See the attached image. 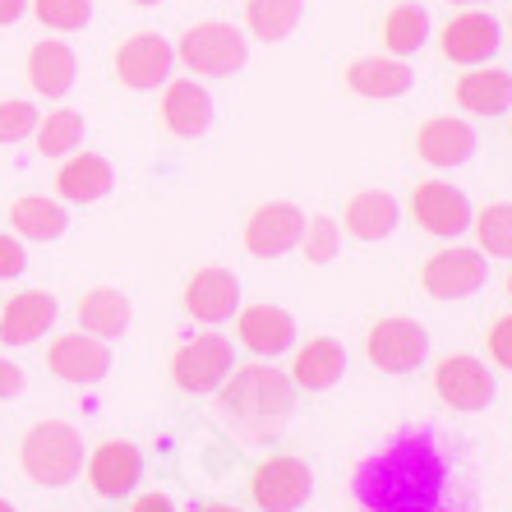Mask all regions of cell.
I'll return each mask as SVG.
<instances>
[{"label": "cell", "mask_w": 512, "mask_h": 512, "mask_svg": "<svg viewBox=\"0 0 512 512\" xmlns=\"http://www.w3.org/2000/svg\"><path fill=\"white\" fill-rule=\"evenodd\" d=\"M351 503L360 512H448L476 508V494L457 462V439L434 425H406L360 457Z\"/></svg>", "instance_id": "obj_1"}, {"label": "cell", "mask_w": 512, "mask_h": 512, "mask_svg": "<svg viewBox=\"0 0 512 512\" xmlns=\"http://www.w3.org/2000/svg\"><path fill=\"white\" fill-rule=\"evenodd\" d=\"M213 397H217V416L245 439L277 434L286 420L296 416V383H291L286 370H273V360L236 365Z\"/></svg>", "instance_id": "obj_2"}, {"label": "cell", "mask_w": 512, "mask_h": 512, "mask_svg": "<svg viewBox=\"0 0 512 512\" xmlns=\"http://www.w3.org/2000/svg\"><path fill=\"white\" fill-rule=\"evenodd\" d=\"M19 466L33 485H70L84 471V434L70 420H37L19 443Z\"/></svg>", "instance_id": "obj_3"}, {"label": "cell", "mask_w": 512, "mask_h": 512, "mask_svg": "<svg viewBox=\"0 0 512 512\" xmlns=\"http://www.w3.org/2000/svg\"><path fill=\"white\" fill-rule=\"evenodd\" d=\"M176 60L199 79H231L250 65V37L240 33L236 24L208 19V24L185 28L176 47Z\"/></svg>", "instance_id": "obj_4"}, {"label": "cell", "mask_w": 512, "mask_h": 512, "mask_svg": "<svg viewBox=\"0 0 512 512\" xmlns=\"http://www.w3.org/2000/svg\"><path fill=\"white\" fill-rule=\"evenodd\" d=\"M231 370H236V346L227 333H194L171 356V379L190 397H213Z\"/></svg>", "instance_id": "obj_5"}, {"label": "cell", "mask_w": 512, "mask_h": 512, "mask_svg": "<svg viewBox=\"0 0 512 512\" xmlns=\"http://www.w3.org/2000/svg\"><path fill=\"white\" fill-rule=\"evenodd\" d=\"M365 356L379 374H416L429 360V333L420 319L406 314H388V319L370 323L365 333Z\"/></svg>", "instance_id": "obj_6"}, {"label": "cell", "mask_w": 512, "mask_h": 512, "mask_svg": "<svg viewBox=\"0 0 512 512\" xmlns=\"http://www.w3.org/2000/svg\"><path fill=\"white\" fill-rule=\"evenodd\" d=\"M314 494V466L296 453H277L268 462L254 466L250 476V499L259 512H296L305 508Z\"/></svg>", "instance_id": "obj_7"}, {"label": "cell", "mask_w": 512, "mask_h": 512, "mask_svg": "<svg viewBox=\"0 0 512 512\" xmlns=\"http://www.w3.org/2000/svg\"><path fill=\"white\" fill-rule=\"evenodd\" d=\"M489 282V259L471 245H443L425 259L420 286L429 300H466Z\"/></svg>", "instance_id": "obj_8"}, {"label": "cell", "mask_w": 512, "mask_h": 512, "mask_svg": "<svg viewBox=\"0 0 512 512\" xmlns=\"http://www.w3.org/2000/svg\"><path fill=\"white\" fill-rule=\"evenodd\" d=\"M434 393H439L443 406H453V411H466V416H476L485 411L494 397H499V383H494V370H489L480 356H443L434 365Z\"/></svg>", "instance_id": "obj_9"}, {"label": "cell", "mask_w": 512, "mask_h": 512, "mask_svg": "<svg viewBox=\"0 0 512 512\" xmlns=\"http://www.w3.org/2000/svg\"><path fill=\"white\" fill-rule=\"evenodd\" d=\"M176 74V47H171L162 33H134L120 42L116 51V79L134 93H157V88L171 84Z\"/></svg>", "instance_id": "obj_10"}, {"label": "cell", "mask_w": 512, "mask_h": 512, "mask_svg": "<svg viewBox=\"0 0 512 512\" xmlns=\"http://www.w3.org/2000/svg\"><path fill=\"white\" fill-rule=\"evenodd\" d=\"M411 217H416L420 231H429V236L457 240L471 231L476 208H471L466 190H457L448 180H420L416 190H411Z\"/></svg>", "instance_id": "obj_11"}, {"label": "cell", "mask_w": 512, "mask_h": 512, "mask_svg": "<svg viewBox=\"0 0 512 512\" xmlns=\"http://www.w3.org/2000/svg\"><path fill=\"white\" fill-rule=\"evenodd\" d=\"M84 466H88L93 494L107 503L130 499L143 480V453H139V443H130V439H102L93 453L84 457Z\"/></svg>", "instance_id": "obj_12"}, {"label": "cell", "mask_w": 512, "mask_h": 512, "mask_svg": "<svg viewBox=\"0 0 512 512\" xmlns=\"http://www.w3.org/2000/svg\"><path fill=\"white\" fill-rule=\"evenodd\" d=\"M305 222L310 217L300 213L296 203H259L245 222V250L254 259H282V254L300 250V236H305Z\"/></svg>", "instance_id": "obj_13"}, {"label": "cell", "mask_w": 512, "mask_h": 512, "mask_svg": "<svg viewBox=\"0 0 512 512\" xmlns=\"http://www.w3.org/2000/svg\"><path fill=\"white\" fill-rule=\"evenodd\" d=\"M439 47L453 65H489L503 47V24L489 10H462L443 24Z\"/></svg>", "instance_id": "obj_14"}, {"label": "cell", "mask_w": 512, "mask_h": 512, "mask_svg": "<svg viewBox=\"0 0 512 512\" xmlns=\"http://www.w3.org/2000/svg\"><path fill=\"white\" fill-rule=\"evenodd\" d=\"M296 314L282 310V305H245V310H236V337L240 346L250 351V356L259 360H277L286 356L291 346H296Z\"/></svg>", "instance_id": "obj_15"}, {"label": "cell", "mask_w": 512, "mask_h": 512, "mask_svg": "<svg viewBox=\"0 0 512 512\" xmlns=\"http://www.w3.org/2000/svg\"><path fill=\"white\" fill-rule=\"evenodd\" d=\"M47 365L56 379L93 388V383H102L111 374V346L102 342V337H88V333H65L51 342Z\"/></svg>", "instance_id": "obj_16"}, {"label": "cell", "mask_w": 512, "mask_h": 512, "mask_svg": "<svg viewBox=\"0 0 512 512\" xmlns=\"http://www.w3.org/2000/svg\"><path fill=\"white\" fill-rule=\"evenodd\" d=\"M185 310H190V319L208 323V328H217V323H231L240 310V277L231 273V268H199V273L185 282Z\"/></svg>", "instance_id": "obj_17"}, {"label": "cell", "mask_w": 512, "mask_h": 512, "mask_svg": "<svg viewBox=\"0 0 512 512\" xmlns=\"http://www.w3.org/2000/svg\"><path fill=\"white\" fill-rule=\"evenodd\" d=\"M476 148H480L476 130L457 116H434L416 130V157L429 162V167H439V171L466 167V162L476 157Z\"/></svg>", "instance_id": "obj_18"}, {"label": "cell", "mask_w": 512, "mask_h": 512, "mask_svg": "<svg viewBox=\"0 0 512 512\" xmlns=\"http://www.w3.org/2000/svg\"><path fill=\"white\" fill-rule=\"evenodd\" d=\"M60 300L51 291H19L10 296V305L0 310V342L5 346H33L56 328Z\"/></svg>", "instance_id": "obj_19"}, {"label": "cell", "mask_w": 512, "mask_h": 512, "mask_svg": "<svg viewBox=\"0 0 512 512\" xmlns=\"http://www.w3.org/2000/svg\"><path fill=\"white\" fill-rule=\"evenodd\" d=\"M213 93L194 79H171L167 93H162V125H167L176 139H203L213 130Z\"/></svg>", "instance_id": "obj_20"}, {"label": "cell", "mask_w": 512, "mask_h": 512, "mask_svg": "<svg viewBox=\"0 0 512 512\" xmlns=\"http://www.w3.org/2000/svg\"><path fill=\"white\" fill-rule=\"evenodd\" d=\"M346 88L365 102H393V97H406L416 88V70L397 56H360L346 70Z\"/></svg>", "instance_id": "obj_21"}, {"label": "cell", "mask_w": 512, "mask_h": 512, "mask_svg": "<svg viewBox=\"0 0 512 512\" xmlns=\"http://www.w3.org/2000/svg\"><path fill=\"white\" fill-rule=\"evenodd\" d=\"M291 383L296 393H328L346 374V346L337 337H310L305 346H291Z\"/></svg>", "instance_id": "obj_22"}, {"label": "cell", "mask_w": 512, "mask_h": 512, "mask_svg": "<svg viewBox=\"0 0 512 512\" xmlns=\"http://www.w3.org/2000/svg\"><path fill=\"white\" fill-rule=\"evenodd\" d=\"M457 107L471 116H508L512 111V70L499 65H471V74H462L453 88Z\"/></svg>", "instance_id": "obj_23"}, {"label": "cell", "mask_w": 512, "mask_h": 512, "mask_svg": "<svg viewBox=\"0 0 512 512\" xmlns=\"http://www.w3.org/2000/svg\"><path fill=\"white\" fill-rule=\"evenodd\" d=\"M397 222H402V203H397L388 190L351 194V203H346V213H342V231L346 236H356V240H365V245L388 240L397 231Z\"/></svg>", "instance_id": "obj_24"}, {"label": "cell", "mask_w": 512, "mask_h": 512, "mask_svg": "<svg viewBox=\"0 0 512 512\" xmlns=\"http://www.w3.org/2000/svg\"><path fill=\"white\" fill-rule=\"evenodd\" d=\"M111 190H116V171L97 153H70L56 171V194L65 203H102Z\"/></svg>", "instance_id": "obj_25"}, {"label": "cell", "mask_w": 512, "mask_h": 512, "mask_svg": "<svg viewBox=\"0 0 512 512\" xmlns=\"http://www.w3.org/2000/svg\"><path fill=\"white\" fill-rule=\"evenodd\" d=\"M74 74H79V60H74V51L65 47L60 37L33 42V51H28V84H33L37 97L60 102V97L74 88Z\"/></svg>", "instance_id": "obj_26"}, {"label": "cell", "mask_w": 512, "mask_h": 512, "mask_svg": "<svg viewBox=\"0 0 512 512\" xmlns=\"http://www.w3.org/2000/svg\"><path fill=\"white\" fill-rule=\"evenodd\" d=\"M130 314H134L130 296H125L120 286H93V291L79 300V333L111 342V337H120L130 328Z\"/></svg>", "instance_id": "obj_27"}, {"label": "cell", "mask_w": 512, "mask_h": 512, "mask_svg": "<svg viewBox=\"0 0 512 512\" xmlns=\"http://www.w3.org/2000/svg\"><path fill=\"white\" fill-rule=\"evenodd\" d=\"M10 227L19 240H60L70 231V213H65V203L60 199H47V194H24V199H14L10 208Z\"/></svg>", "instance_id": "obj_28"}, {"label": "cell", "mask_w": 512, "mask_h": 512, "mask_svg": "<svg viewBox=\"0 0 512 512\" xmlns=\"http://www.w3.org/2000/svg\"><path fill=\"white\" fill-rule=\"evenodd\" d=\"M429 37H434V19H429V10H425V5H416V0L393 5V10H388V19H383V47L393 51L397 60L416 56Z\"/></svg>", "instance_id": "obj_29"}, {"label": "cell", "mask_w": 512, "mask_h": 512, "mask_svg": "<svg viewBox=\"0 0 512 512\" xmlns=\"http://www.w3.org/2000/svg\"><path fill=\"white\" fill-rule=\"evenodd\" d=\"M33 139H37V153H42V157H70V153H79V148H84L88 120H84V111L56 107V111H47V120H37Z\"/></svg>", "instance_id": "obj_30"}, {"label": "cell", "mask_w": 512, "mask_h": 512, "mask_svg": "<svg viewBox=\"0 0 512 512\" xmlns=\"http://www.w3.org/2000/svg\"><path fill=\"white\" fill-rule=\"evenodd\" d=\"M305 19V0H245V24L263 42H286Z\"/></svg>", "instance_id": "obj_31"}, {"label": "cell", "mask_w": 512, "mask_h": 512, "mask_svg": "<svg viewBox=\"0 0 512 512\" xmlns=\"http://www.w3.org/2000/svg\"><path fill=\"white\" fill-rule=\"evenodd\" d=\"M471 231L480 240V254L489 259H512V203H489L471 217Z\"/></svg>", "instance_id": "obj_32"}, {"label": "cell", "mask_w": 512, "mask_h": 512, "mask_svg": "<svg viewBox=\"0 0 512 512\" xmlns=\"http://www.w3.org/2000/svg\"><path fill=\"white\" fill-rule=\"evenodd\" d=\"M300 254H305V263H333L342 254V222L328 213L310 217L305 236H300Z\"/></svg>", "instance_id": "obj_33"}, {"label": "cell", "mask_w": 512, "mask_h": 512, "mask_svg": "<svg viewBox=\"0 0 512 512\" xmlns=\"http://www.w3.org/2000/svg\"><path fill=\"white\" fill-rule=\"evenodd\" d=\"M28 5L56 33H84L93 24V0H28Z\"/></svg>", "instance_id": "obj_34"}, {"label": "cell", "mask_w": 512, "mask_h": 512, "mask_svg": "<svg viewBox=\"0 0 512 512\" xmlns=\"http://www.w3.org/2000/svg\"><path fill=\"white\" fill-rule=\"evenodd\" d=\"M37 120H42V116H37L33 102H24V97H5V102H0V143L33 139Z\"/></svg>", "instance_id": "obj_35"}, {"label": "cell", "mask_w": 512, "mask_h": 512, "mask_svg": "<svg viewBox=\"0 0 512 512\" xmlns=\"http://www.w3.org/2000/svg\"><path fill=\"white\" fill-rule=\"evenodd\" d=\"M485 346H489V360H494L499 370H512V314H499V319L489 323Z\"/></svg>", "instance_id": "obj_36"}, {"label": "cell", "mask_w": 512, "mask_h": 512, "mask_svg": "<svg viewBox=\"0 0 512 512\" xmlns=\"http://www.w3.org/2000/svg\"><path fill=\"white\" fill-rule=\"evenodd\" d=\"M28 273V254H24V240L10 236V231H0V277L10 282V277H24Z\"/></svg>", "instance_id": "obj_37"}, {"label": "cell", "mask_w": 512, "mask_h": 512, "mask_svg": "<svg viewBox=\"0 0 512 512\" xmlns=\"http://www.w3.org/2000/svg\"><path fill=\"white\" fill-rule=\"evenodd\" d=\"M19 393H24V370L0 356V397H19Z\"/></svg>", "instance_id": "obj_38"}, {"label": "cell", "mask_w": 512, "mask_h": 512, "mask_svg": "<svg viewBox=\"0 0 512 512\" xmlns=\"http://www.w3.org/2000/svg\"><path fill=\"white\" fill-rule=\"evenodd\" d=\"M130 512H176V503H171L167 494H157V489H153V494H139V499L130 503Z\"/></svg>", "instance_id": "obj_39"}, {"label": "cell", "mask_w": 512, "mask_h": 512, "mask_svg": "<svg viewBox=\"0 0 512 512\" xmlns=\"http://www.w3.org/2000/svg\"><path fill=\"white\" fill-rule=\"evenodd\" d=\"M24 14H28V0H0V28L19 24Z\"/></svg>", "instance_id": "obj_40"}, {"label": "cell", "mask_w": 512, "mask_h": 512, "mask_svg": "<svg viewBox=\"0 0 512 512\" xmlns=\"http://www.w3.org/2000/svg\"><path fill=\"white\" fill-rule=\"evenodd\" d=\"M194 512H245V508H236V503H199Z\"/></svg>", "instance_id": "obj_41"}, {"label": "cell", "mask_w": 512, "mask_h": 512, "mask_svg": "<svg viewBox=\"0 0 512 512\" xmlns=\"http://www.w3.org/2000/svg\"><path fill=\"white\" fill-rule=\"evenodd\" d=\"M448 5H471V10H480V5H494V0H448Z\"/></svg>", "instance_id": "obj_42"}, {"label": "cell", "mask_w": 512, "mask_h": 512, "mask_svg": "<svg viewBox=\"0 0 512 512\" xmlns=\"http://www.w3.org/2000/svg\"><path fill=\"white\" fill-rule=\"evenodd\" d=\"M134 5H143V10H153V5H162V0H134Z\"/></svg>", "instance_id": "obj_43"}, {"label": "cell", "mask_w": 512, "mask_h": 512, "mask_svg": "<svg viewBox=\"0 0 512 512\" xmlns=\"http://www.w3.org/2000/svg\"><path fill=\"white\" fill-rule=\"evenodd\" d=\"M0 512H14V503H10V499H0Z\"/></svg>", "instance_id": "obj_44"}, {"label": "cell", "mask_w": 512, "mask_h": 512, "mask_svg": "<svg viewBox=\"0 0 512 512\" xmlns=\"http://www.w3.org/2000/svg\"><path fill=\"white\" fill-rule=\"evenodd\" d=\"M508 300H512V273H508Z\"/></svg>", "instance_id": "obj_45"}, {"label": "cell", "mask_w": 512, "mask_h": 512, "mask_svg": "<svg viewBox=\"0 0 512 512\" xmlns=\"http://www.w3.org/2000/svg\"><path fill=\"white\" fill-rule=\"evenodd\" d=\"M508 33H512V14H508Z\"/></svg>", "instance_id": "obj_46"}]
</instances>
